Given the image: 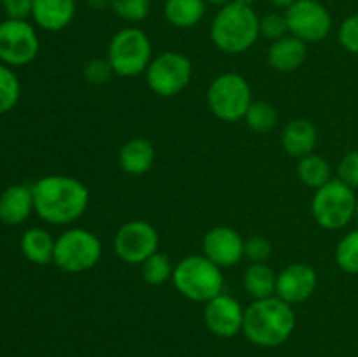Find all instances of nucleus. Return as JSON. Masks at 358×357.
<instances>
[{"mask_svg": "<svg viewBox=\"0 0 358 357\" xmlns=\"http://www.w3.org/2000/svg\"><path fill=\"white\" fill-rule=\"evenodd\" d=\"M234 2H236V4H241V6H248V7H252V4H254L255 0H234Z\"/></svg>", "mask_w": 358, "mask_h": 357, "instance_id": "38", "label": "nucleus"}, {"mask_svg": "<svg viewBox=\"0 0 358 357\" xmlns=\"http://www.w3.org/2000/svg\"><path fill=\"white\" fill-rule=\"evenodd\" d=\"M283 149L289 156L304 158L313 153L318 142V132L308 119H294L283 130Z\"/></svg>", "mask_w": 358, "mask_h": 357, "instance_id": "19", "label": "nucleus"}, {"mask_svg": "<svg viewBox=\"0 0 358 357\" xmlns=\"http://www.w3.org/2000/svg\"><path fill=\"white\" fill-rule=\"evenodd\" d=\"M339 42L348 52L358 55V14L346 18L339 27Z\"/></svg>", "mask_w": 358, "mask_h": 357, "instance_id": "31", "label": "nucleus"}, {"mask_svg": "<svg viewBox=\"0 0 358 357\" xmlns=\"http://www.w3.org/2000/svg\"><path fill=\"white\" fill-rule=\"evenodd\" d=\"M245 310L240 301L220 293L205 307V324L219 338H233L243 331Z\"/></svg>", "mask_w": 358, "mask_h": 357, "instance_id": "13", "label": "nucleus"}, {"mask_svg": "<svg viewBox=\"0 0 358 357\" xmlns=\"http://www.w3.org/2000/svg\"><path fill=\"white\" fill-rule=\"evenodd\" d=\"M2 2H3V0H0V6H2Z\"/></svg>", "mask_w": 358, "mask_h": 357, "instance_id": "40", "label": "nucleus"}, {"mask_svg": "<svg viewBox=\"0 0 358 357\" xmlns=\"http://www.w3.org/2000/svg\"><path fill=\"white\" fill-rule=\"evenodd\" d=\"M339 181L348 184L350 188H358V150H352L341 160L338 167Z\"/></svg>", "mask_w": 358, "mask_h": 357, "instance_id": "34", "label": "nucleus"}, {"mask_svg": "<svg viewBox=\"0 0 358 357\" xmlns=\"http://www.w3.org/2000/svg\"><path fill=\"white\" fill-rule=\"evenodd\" d=\"M159 234L147 220H129L115 233V254L128 265H142L157 252Z\"/></svg>", "mask_w": 358, "mask_h": 357, "instance_id": "11", "label": "nucleus"}, {"mask_svg": "<svg viewBox=\"0 0 358 357\" xmlns=\"http://www.w3.org/2000/svg\"><path fill=\"white\" fill-rule=\"evenodd\" d=\"M34 209V191L28 186H10L0 196V219L6 224L23 223Z\"/></svg>", "mask_w": 358, "mask_h": 357, "instance_id": "18", "label": "nucleus"}, {"mask_svg": "<svg viewBox=\"0 0 358 357\" xmlns=\"http://www.w3.org/2000/svg\"><path fill=\"white\" fill-rule=\"evenodd\" d=\"M296 328V314L292 304L278 296L255 300L245 310L243 335L250 343L264 349H273L292 336Z\"/></svg>", "mask_w": 358, "mask_h": 357, "instance_id": "2", "label": "nucleus"}, {"mask_svg": "<svg viewBox=\"0 0 358 357\" xmlns=\"http://www.w3.org/2000/svg\"><path fill=\"white\" fill-rule=\"evenodd\" d=\"M206 98L215 118L234 122L245 119L252 105V90L243 76L227 72L212 80Z\"/></svg>", "mask_w": 358, "mask_h": 357, "instance_id": "7", "label": "nucleus"}, {"mask_svg": "<svg viewBox=\"0 0 358 357\" xmlns=\"http://www.w3.org/2000/svg\"><path fill=\"white\" fill-rule=\"evenodd\" d=\"M297 175L303 184L313 189L322 188L329 181H332L331 164L325 158L317 156V154H308V156L301 158L299 164H297Z\"/></svg>", "mask_w": 358, "mask_h": 357, "instance_id": "24", "label": "nucleus"}, {"mask_svg": "<svg viewBox=\"0 0 358 357\" xmlns=\"http://www.w3.org/2000/svg\"><path fill=\"white\" fill-rule=\"evenodd\" d=\"M306 42L294 37V35H287V37L273 42L268 52V59L269 65L275 70H280V72H292V70H297L306 62Z\"/></svg>", "mask_w": 358, "mask_h": 357, "instance_id": "17", "label": "nucleus"}, {"mask_svg": "<svg viewBox=\"0 0 358 357\" xmlns=\"http://www.w3.org/2000/svg\"><path fill=\"white\" fill-rule=\"evenodd\" d=\"M269 2L276 7H282V9H289V7L292 6V4H296L297 0H269Z\"/></svg>", "mask_w": 358, "mask_h": 357, "instance_id": "36", "label": "nucleus"}, {"mask_svg": "<svg viewBox=\"0 0 358 357\" xmlns=\"http://www.w3.org/2000/svg\"><path fill=\"white\" fill-rule=\"evenodd\" d=\"M55 244L56 241L48 231L41 227H31L21 238V251L31 262L48 265L55 258Z\"/></svg>", "mask_w": 358, "mask_h": 357, "instance_id": "23", "label": "nucleus"}, {"mask_svg": "<svg viewBox=\"0 0 358 357\" xmlns=\"http://www.w3.org/2000/svg\"><path fill=\"white\" fill-rule=\"evenodd\" d=\"M271 244L262 237H252L245 241V258L252 262H266L271 258Z\"/></svg>", "mask_w": 358, "mask_h": 357, "instance_id": "32", "label": "nucleus"}, {"mask_svg": "<svg viewBox=\"0 0 358 357\" xmlns=\"http://www.w3.org/2000/svg\"><path fill=\"white\" fill-rule=\"evenodd\" d=\"M191 77V59L177 51H166L156 56L147 69V84L154 93L164 98L182 93Z\"/></svg>", "mask_w": 358, "mask_h": 357, "instance_id": "9", "label": "nucleus"}, {"mask_svg": "<svg viewBox=\"0 0 358 357\" xmlns=\"http://www.w3.org/2000/svg\"><path fill=\"white\" fill-rule=\"evenodd\" d=\"M112 74H114V70H112L108 58L91 59L86 65V69H84V77H86V80L90 84H105L110 79Z\"/></svg>", "mask_w": 358, "mask_h": 357, "instance_id": "33", "label": "nucleus"}, {"mask_svg": "<svg viewBox=\"0 0 358 357\" xmlns=\"http://www.w3.org/2000/svg\"><path fill=\"white\" fill-rule=\"evenodd\" d=\"M156 150L147 139H131L119 150V164L129 175H143L152 168Z\"/></svg>", "mask_w": 358, "mask_h": 357, "instance_id": "20", "label": "nucleus"}, {"mask_svg": "<svg viewBox=\"0 0 358 357\" xmlns=\"http://www.w3.org/2000/svg\"><path fill=\"white\" fill-rule=\"evenodd\" d=\"M175 287L182 296L198 303H208L222 293V268L203 255H187L173 268Z\"/></svg>", "mask_w": 358, "mask_h": 357, "instance_id": "4", "label": "nucleus"}, {"mask_svg": "<svg viewBox=\"0 0 358 357\" xmlns=\"http://www.w3.org/2000/svg\"><path fill=\"white\" fill-rule=\"evenodd\" d=\"M206 4H212V6H220V7H224V6H227V4H231V2H234V0H205Z\"/></svg>", "mask_w": 358, "mask_h": 357, "instance_id": "37", "label": "nucleus"}, {"mask_svg": "<svg viewBox=\"0 0 358 357\" xmlns=\"http://www.w3.org/2000/svg\"><path fill=\"white\" fill-rule=\"evenodd\" d=\"M289 31V23H287L285 14L271 13L261 18V35H264L269 41H278V38L287 37Z\"/></svg>", "mask_w": 358, "mask_h": 357, "instance_id": "30", "label": "nucleus"}, {"mask_svg": "<svg viewBox=\"0 0 358 357\" xmlns=\"http://www.w3.org/2000/svg\"><path fill=\"white\" fill-rule=\"evenodd\" d=\"M336 261L343 272L358 275V230L350 231L341 238L336 248Z\"/></svg>", "mask_w": 358, "mask_h": 357, "instance_id": "26", "label": "nucleus"}, {"mask_svg": "<svg viewBox=\"0 0 358 357\" xmlns=\"http://www.w3.org/2000/svg\"><path fill=\"white\" fill-rule=\"evenodd\" d=\"M355 217H357V220H358V198H357V209H355Z\"/></svg>", "mask_w": 358, "mask_h": 357, "instance_id": "39", "label": "nucleus"}, {"mask_svg": "<svg viewBox=\"0 0 358 357\" xmlns=\"http://www.w3.org/2000/svg\"><path fill=\"white\" fill-rule=\"evenodd\" d=\"M261 35V18L252 7L231 2L215 14L210 37L220 51L240 55L250 49Z\"/></svg>", "mask_w": 358, "mask_h": 357, "instance_id": "3", "label": "nucleus"}, {"mask_svg": "<svg viewBox=\"0 0 358 357\" xmlns=\"http://www.w3.org/2000/svg\"><path fill=\"white\" fill-rule=\"evenodd\" d=\"M142 275L143 280L150 286H161L166 280H170L173 275V270H171L168 255L154 252L149 259L142 262Z\"/></svg>", "mask_w": 358, "mask_h": 357, "instance_id": "27", "label": "nucleus"}, {"mask_svg": "<svg viewBox=\"0 0 358 357\" xmlns=\"http://www.w3.org/2000/svg\"><path fill=\"white\" fill-rule=\"evenodd\" d=\"M35 212L51 224L79 219L90 203V191L80 181L65 175H49L31 188Z\"/></svg>", "mask_w": 358, "mask_h": 357, "instance_id": "1", "label": "nucleus"}, {"mask_svg": "<svg viewBox=\"0 0 358 357\" xmlns=\"http://www.w3.org/2000/svg\"><path fill=\"white\" fill-rule=\"evenodd\" d=\"M31 16L44 30L59 31L72 23L76 16V0H34Z\"/></svg>", "mask_w": 358, "mask_h": 357, "instance_id": "16", "label": "nucleus"}, {"mask_svg": "<svg viewBox=\"0 0 358 357\" xmlns=\"http://www.w3.org/2000/svg\"><path fill=\"white\" fill-rule=\"evenodd\" d=\"M2 7L9 20H27L34 10V0H3Z\"/></svg>", "mask_w": 358, "mask_h": 357, "instance_id": "35", "label": "nucleus"}, {"mask_svg": "<svg viewBox=\"0 0 358 357\" xmlns=\"http://www.w3.org/2000/svg\"><path fill=\"white\" fill-rule=\"evenodd\" d=\"M245 121H247L248 128H252L254 132L266 133L276 126L278 112L269 102H252L247 114H245Z\"/></svg>", "mask_w": 358, "mask_h": 357, "instance_id": "25", "label": "nucleus"}, {"mask_svg": "<svg viewBox=\"0 0 358 357\" xmlns=\"http://www.w3.org/2000/svg\"><path fill=\"white\" fill-rule=\"evenodd\" d=\"M245 290L254 300L276 296V275L266 262H252L243 275Z\"/></svg>", "mask_w": 358, "mask_h": 357, "instance_id": "22", "label": "nucleus"}, {"mask_svg": "<svg viewBox=\"0 0 358 357\" xmlns=\"http://www.w3.org/2000/svg\"><path fill=\"white\" fill-rule=\"evenodd\" d=\"M318 284L317 272L304 262L287 266L276 276V296L285 303H303L315 293Z\"/></svg>", "mask_w": 358, "mask_h": 357, "instance_id": "15", "label": "nucleus"}, {"mask_svg": "<svg viewBox=\"0 0 358 357\" xmlns=\"http://www.w3.org/2000/svg\"><path fill=\"white\" fill-rule=\"evenodd\" d=\"M205 0H166L164 16L177 28H192L205 18Z\"/></svg>", "mask_w": 358, "mask_h": 357, "instance_id": "21", "label": "nucleus"}, {"mask_svg": "<svg viewBox=\"0 0 358 357\" xmlns=\"http://www.w3.org/2000/svg\"><path fill=\"white\" fill-rule=\"evenodd\" d=\"M20 100V80L16 74L0 65V114L9 112Z\"/></svg>", "mask_w": 358, "mask_h": 357, "instance_id": "28", "label": "nucleus"}, {"mask_svg": "<svg viewBox=\"0 0 358 357\" xmlns=\"http://www.w3.org/2000/svg\"><path fill=\"white\" fill-rule=\"evenodd\" d=\"M101 258V244L98 237L84 227L65 231L55 244L52 262L69 273L87 272Z\"/></svg>", "mask_w": 358, "mask_h": 357, "instance_id": "8", "label": "nucleus"}, {"mask_svg": "<svg viewBox=\"0 0 358 357\" xmlns=\"http://www.w3.org/2000/svg\"><path fill=\"white\" fill-rule=\"evenodd\" d=\"M289 31L303 42L324 41L332 30V18L318 0H297L285 10Z\"/></svg>", "mask_w": 358, "mask_h": 357, "instance_id": "10", "label": "nucleus"}, {"mask_svg": "<svg viewBox=\"0 0 358 357\" xmlns=\"http://www.w3.org/2000/svg\"><path fill=\"white\" fill-rule=\"evenodd\" d=\"M119 18L131 23L143 21L150 13V0H108Z\"/></svg>", "mask_w": 358, "mask_h": 357, "instance_id": "29", "label": "nucleus"}, {"mask_svg": "<svg viewBox=\"0 0 358 357\" xmlns=\"http://www.w3.org/2000/svg\"><path fill=\"white\" fill-rule=\"evenodd\" d=\"M357 196L348 184L332 178L315 191L311 214L324 230H341L355 217Z\"/></svg>", "mask_w": 358, "mask_h": 357, "instance_id": "6", "label": "nucleus"}, {"mask_svg": "<svg viewBox=\"0 0 358 357\" xmlns=\"http://www.w3.org/2000/svg\"><path fill=\"white\" fill-rule=\"evenodd\" d=\"M108 62L119 77H135L147 72L152 62V42L149 35L135 27L119 30L108 44Z\"/></svg>", "mask_w": 358, "mask_h": 357, "instance_id": "5", "label": "nucleus"}, {"mask_svg": "<svg viewBox=\"0 0 358 357\" xmlns=\"http://www.w3.org/2000/svg\"><path fill=\"white\" fill-rule=\"evenodd\" d=\"M203 254L219 268H231L245 258V240L233 227L217 226L203 238Z\"/></svg>", "mask_w": 358, "mask_h": 357, "instance_id": "14", "label": "nucleus"}, {"mask_svg": "<svg viewBox=\"0 0 358 357\" xmlns=\"http://www.w3.org/2000/svg\"><path fill=\"white\" fill-rule=\"evenodd\" d=\"M38 37L24 20L0 23V59L9 65H27L37 56Z\"/></svg>", "mask_w": 358, "mask_h": 357, "instance_id": "12", "label": "nucleus"}]
</instances>
